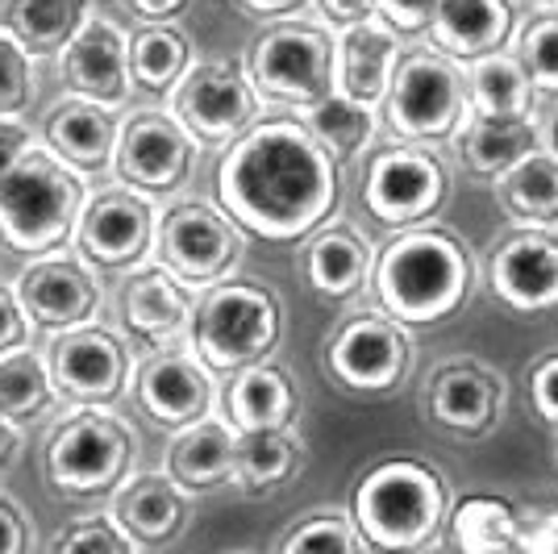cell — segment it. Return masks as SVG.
Masks as SVG:
<instances>
[{
    "mask_svg": "<svg viewBox=\"0 0 558 554\" xmlns=\"http://www.w3.org/2000/svg\"><path fill=\"white\" fill-rule=\"evenodd\" d=\"M342 167L304 130L301 117H271L226 146L217 162V205L263 242H301L338 208Z\"/></svg>",
    "mask_w": 558,
    "mask_h": 554,
    "instance_id": "obj_1",
    "label": "cell"
},
{
    "mask_svg": "<svg viewBox=\"0 0 558 554\" xmlns=\"http://www.w3.org/2000/svg\"><path fill=\"white\" fill-rule=\"evenodd\" d=\"M480 284V263L463 233L442 221H425L413 230H396L384 251L375 254L372 292L379 313H388L409 329L438 325L463 313Z\"/></svg>",
    "mask_w": 558,
    "mask_h": 554,
    "instance_id": "obj_2",
    "label": "cell"
},
{
    "mask_svg": "<svg viewBox=\"0 0 558 554\" xmlns=\"http://www.w3.org/2000/svg\"><path fill=\"white\" fill-rule=\"evenodd\" d=\"M450 487L425 459H384L354 484L350 517L363 542L384 554H413L434 546L450 521Z\"/></svg>",
    "mask_w": 558,
    "mask_h": 554,
    "instance_id": "obj_3",
    "label": "cell"
},
{
    "mask_svg": "<svg viewBox=\"0 0 558 554\" xmlns=\"http://www.w3.org/2000/svg\"><path fill=\"white\" fill-rule=\"evenodd\" d=\"M93 201L84 171L63 162L47 142L0 167V242L17 254H54L80 230Z\"/></svg>",
    "mask_w": 558,
    "mask_h": 554,
    "instance_id": "obj_4",
    "label": "cell"
},
{
    "mask_svg": "<svg viewBox=\"0 0 558 554\" xmlns=\"http://www.w3.org/2000/svg\"><path fill=\"white\" fill-rule=\"evenodd\" d=\"M283 334V304L267 284L226 279L196 297L192 313V354L217 375L267 363Z\"/></svg>",
    "mask_w": 558,
    "mask_h": 554,
    "instance_id": "obj_5",
    "label": "cell"
},
{
    "mask_svg": "<svg viewBox=\"0 0 558 554\" xmlns=\"http://www.w3.org/2000/svg\"><path fill=\"white\" fill-rule=\"evenodd\" d=\"M466 121H471L466 63L434 47L404 50L392 93L384 100V125L396 134V142L434 146V142L459 138Z\"/></svg>",
    "mask_w": 558,
    "mask_h": 554,
    "instance_id": "obj_6",
    "label": "cell"
},
{
    "mask_svg": "<svg viewBox=\"0 0 558 554\" xmlns=\"http://www.w3.org/2000/svg\"><path fill=\"white\" fill-rule=\"evenodd\" d=\"M333 55L338 34H329V25L283 17L255 38L246 71L263 100L308 109L333 96Z\"/></svg>",
    "mask_w": 558,
    "mask_h": 554,
    "instance_id": "obj_7",
    "label": "cell"
},
{
    "mask_svg": "<svg viewBox=\"0 0 558 554\" xmlns=\"http://www.w3.org/2000/svg\"><path fill=\"white\" fill-rule=\"evenodd\" d=\"M450 192V167L434 146L421 142H388L367 155L359 196L363 208L388 230H413L438 217Z\"/></svg>",
    "mask_w": 558,
    "mask_h": 554,
    "instance_id": "obj_8",
    "label": "cell"
},
{
    "mask_svg": "<svg viewBox=\"0 0 558 554\" xmlns=\"http://www.w3.org/2000/svg\"><path fill=\"white\" fill-rule=\"evenodd\" d=\"M134 462V434L125 421L96 409H80L59 421L43 446V475L63 496H105L117 492Z\"/></svg>",
    "mask_w": 558,
    "mask_h": 554,
    "instance_id": "obj_9",
    "label": "cell"
},
{
    "mask_svg": "<svg viewBox=\"0 0 558 554\" xmlns=\"http://www.w3.org/2000/svg\"><path fill=\"white\" fill-rule=\"evenodd\" d=\"M417 359L413 329L388 313H359L326 342L329 375L354 396H392Z\"/></svg>",
    "mask_w": 558,
    "mask_h": 554,
    "instance_id": "obj_10",
    "label": "cell"
},
{
    "mask_svg": "<svg viewBox=\"0 0 558 554\" xmlns=\"http://www.w3.org/2000/svg\"><path fill=\"white\" fill-rule=\"evenodd\" d=\"M159 263L184 284H226L242 263L246 230L221 205L180 201L159 217Z\"/></svg>",
    "mask_w": 558,
    "mask_h": 554,
    "instance_id": "obj_11",
    "label": "cell"
},
{
    "mask_svg": "<svg viewBox=\"0 0 558 554\" xmlns=\"http://www.w3.org/2000/svg\"><path fill=\"white\" fill-rule=\"evenodd\" d=\"M175 117L184 130L205 146H230L251 125H258V96L251 71L238 59H217L187 71V80L175 88Z\"/></svg>",
    "mask_w": 558,
    "mask_h": 554,
    "instance_id": "obj_12",
    "label": "cell"
},
{
    "mask_svg": "<svg viewBox=\"0 0 558 554\" xmlns=\"http://www.w3.org/2000/svg\"><path fill=\"white\" fill-rule=\"evenodd\" d=\"M201 142L184 130L180 117L163 109H142L121 125L117 142V176L142 196H171L192 180Z\"/></svg>",
    "mask_w": 558,
    "mask_h": 554,
    "instance_id": "obj_13",
    "label": "cell"
},
{
    "mask_svg": "<svg viewBox=\"0 0 558 554\" xmlns=\"http://www.w3.org/2000/svg\"><path fill=\"white\" fill-rule=\"evenodd\" d=\"M80 254L105 267V272H130L146 263L150 246L159 242V217L150 196H142L134 188H100L80 217L75 230Z\"/></svg>",
    "mask_w": 558,
    "mask_h": 554,
    "instance_id": "obj_14",
    "label": "cell"
},
{
    "mask_svg": "<svg viewBox=\"0 0 558 554\" xmlns=\"http://www.w3.org/2000/svg\"><path fill=\"white\" fill-rule=\"evenodd\" d=\"M505 375L475 354H459L434 368L425 388V413L454 438H488L505 417Z\"/></svg>",
    "mask_w": 558,
    "mask_h": 554,
    "instance_id": "obj_15",
    "label": "cell"
},
{
    "mask_svg": "<svg viewBox=\"0 0 558 554\" xmlns=\"http://www.w3.org/2000/svg\"><path fill=\"white\" fill-rule=\"evenodd\" d=\"M50 380L59 396L80 405H105L117 400L130 384V350L105 325H80L54 334L47 354Z\"/></svg>",
    "mask_w": 558,
    "mask_h": 554,
    "instance_id": "obj_16",
    "label": "cell"
},
{
    "mask_svg": "<svg viewBox=\"0 0 558 554\" xmlns=\"http://www.w3.org/2000/svg\"><path fill=\"white\" fill-rule=\"evenodd\" d=\"M488 288L492 297L521 313L542 317L558 309V230H517L492 251L488 258Z\"/></svg>",
    "mask_w": 558,
    "mask_h": 554,
    "instance_id": "obj_17",
    "label": "cell"
},
{
    "mask_svg": "<svg viewBox=\"0 0 558 554\" xmlns=\"http://www.w3.org/2000/svg\"><path fill=\"white\" fill-rule=\"evenodd\" d=\"M138 409L163 430H187L213 413V380L209 368L184 350L150 354L134 375Z\"/></svg>",
    "mask_w": 558,
    "mask_h": 554,
    "instance_id": "obj_18",
    "label": "cell"
},
{
    "mask_svg": "<svg viewBox=\"0 0 558 554\" xmlns=\"http://www.w3.org/2000/svg\"><path fill=\"white\" fill-rule=\"evenodd\" d=\"M17 297H22L29 322L59 329V334L88 325L100 309V288H96L93 272L68 254H47V258L29 263L17 279Z\"/></svg>",
    "mask_w": 558,
    "mask_h": 554,
    "instance_id": "obj_19",
    "label": "cell"
},
{
    "mask_svg": "<svg viewBox=\"0 0 558 554\" xmlns=\"http://www.w3.org/2000/svg\"><path fill=\"white\" fill-rule=\"evenodd\" d=\"M196 301L187 292L184 279H175L163 263L159 267H142L121 284L117 292V325L150 347L175 342L180 334L192 329Z\"/></svg>",
    "mask_w": 558,
    "mask_h": 554,
    "instance_id": "obj_20",
    "label": "cell"
},
{
    "mask_svg": "<svg viewBox=\"0 0 558 554\" xmlns=\"http://www.w3.org/2000/svg\"><path fill=\"white\" fill-rule=\"evenodd\" d=\"M63 63V80L75 96L96 100V105H121L134 75H130V38L105 17H93L75 38L68 43V50L59 55Z\"/></svg>",
    "mask_w": 558,
    "mask_h": 554,
    "instance_id": "obj_21",
    "label": "cell"
},
{
    "mask_svg": "<svg viewBox=\"0 0 558 554\" xmlns=\"http://www.w3.org/2000/svg\"><path fill=\"white\" fill-rule=\"evenodd\" d=\"M400 59H404V50H400V34H396L384 17L338 29L333 93L384 109V100H388V93H392V80H396Z\"/></svg>",
    "mask_w": 558,
    "mask_h": 554,
    "instance_id": "obj_22",
    "label": "cell"
},
{
    "mask_svg": "<svg viewBox=\"0 0 558 554\" xmlns=\"http://www.w3.org/2000/svg\"><path fill=\"white\" fill-rule=\"evenodd\" d=\"M304 284L326 301H354L363 288H372L375 251L350 221H326L304 242L301 254Z\"/></svg>",
    "mask_w": 558,
    "mask_h": 554,
    "instance_id": "obj_23",
    "label": "cell"
},
{
    "mask_svg": "<svg viewBox=\"0 0 558 554\" xmlns=\"http://www.w3.org/2000/svg\"><path fill=\"white\" fill-rule=\"evenodd\" d=\"M517 29V0H442L438 22L429 29V47L459 63H480L509 50Z\"/></svg>",
    "mask_w": 558,
    "mask_h": 554,
    "instance_id": "obj_24",
    "label": "cell"
},
{
    "mask_svg": "<svg viewBox=\"0 0 558 554\" xmlns=\"http://www.w3.org/2000/svg\"><path fill=\"white\" fill-rule=\"evenodd\" d=\"M555 146V134L537 121V117H521V121H492V117H471L463 134L454 138V155L463 162L466 176L475 180H505L517 162L530 155Z\"/></svg>",
    "mask_w": 558,
    "mask_h": 554,
    "instance_id": "obj_25",
    "label": "cell"
},
{
    "mask_svg": "<svg viewBox=\"0 0 558 554\" xmlns=\"http://www.w3.org/2000/svg\"><path fill=\"white\" fill-rule=\"evenodd\" d=\"M113 521L134 546H167L187 526V496L171 475H134L113 492Z\"/></svg>",
    "mask_w": 558,
    "mask_h": 554,
    "instance_id": "obj_26",
    "label": "cell"
},
{
    "mask_svg": "<svg viewBox=\"0 0 558 554\" xmlns=\"http://www.w3.org/2000/svg\"><path fill=\"white\" fill-rule=\"evenodd\" d=\"M47 146L75 171L96 176L117 162V142H121V125L109 105H96L84 96H71L63 105H54L47 117Z\"/></svg>",
    "mask_w": 558,
    "mask_h": 554,
    "instance_id": "obj_27",
    "label": "cell"
},
{
    "mask_svg": "<svg viewBox=\"0 0 558 554\" xmlns=\"http://www.w3.org/2000/svg\"><path fill=\"white\" fill-rule=\"evenodd\" d=\"M221 409L238 434L246 430H292V421L301 413V393L296 380L276 363H255L230 375Z\"/></svg>",
    "mask_w": 558,
    "mask_h": 554,
    "instance_id": "obj_28",
    "label": "cell"
},
{
    "mask_svg": "<svg viewBox=\"0 0 558 554\" xmlns=\"http://www.w3.org/2000/svg\"><path fill=\"white\" fill-rule=\"evenodd\" d=\"M233 462H238V430L221 417L187 425L167 446V475L184 492L233 484Z\"/></svg>",
    "mask_w": 558,
    "mask_h": 554,
    "instance_id": "obj_29",
    "label": "cell"
},
{
    "mask_svg": "<svg viewBox=\"0 0 558 554\" xmlns=\"http://www.w3.org/2000/svg\"><path fill=\"white\" fill-rule=\"evenodd\" d=\"M446 533L459 554H521V508L492 492H471L450 505Z\"/></svg>",
    "mask_w": 558,
    "mask_h": 554,
    "instance_id": "obj_30",
    "label": "cell"
},
{
    "mask_svg": "<svg viewBox=\"0 0 558 554\" xmlns=\"http://www.w3.org/2000/svg\"><path fill=\"white\" fill-rule=\"evenodd\" d=\"M93 17V0H0V29L29 55H63Z\"/></svg>",
    "mask_w": 558,
    "mask_h": 554,
    "instance_id": "obj_31",
    "label": "cell"
},
{
    "mask_svg": "<svg viewBox=\"0 0 558 554\" xmlns=\"http://www.w3.org/2000/svg\"><path fill=\"white\" fill-rule=\"evenodd\" d=\"M496 201L512 226L558 230V150L546 146L496 180Z\"/></svg>",
    "mask_w": 558,
    "mask_h": 554,
    "instance_id": "obj_32",
    "label": "cell"
},
{
    "mask_svg": "<svg viewBox=\"0 0 558 554\" xmlns=\"http://www.w3.org/2000/svg\"><path fill=\"white\" fill-rule=\"evenodd\" d=\"M304 467V442L296 430H246L238 434V462L233 484L246 496H271L292 484Z\"/></svg>",
    "mask_w": 558,
    "mask_h": 554,
    "instance_id": "obj_33",
    "label": "cell"
},
{
    "mask_svg": "<svg viewBox=\"0 0 558 554\" xmlns=\"http://www.w3.org/2000/svg\"><path fill=\"white\" fill-rule=\"evenodd\" d=\"M466 84H471V117L521 121V117H534L537 109L534 80L512 50L488 55L480 63H466Z\"/></svg>",
    "mask_w": 558,
    "mask_h": 554,
    "instance_id": "obj_34",
    "label": "cell"
},
{
    "mask_svg": "<svg viewBox=\"0 0 558 554\" xmlns=\"http://www.w3.org/2000/svg\"><path fill=\"white\" fill-rule=\"evenodd\" d=\"M379 117L384 113H379L375 105L350 100V96H342V93H333V96H326V100L301 109L304 130L326 146L329 159L338 162V167L359 162L367 155V146H372L375 134H379Z\"/></svg>",
    "mask_w": 558,
    "mask_h": 554,
    "instance_id": "obj_35",
    "label": "cell"
},
{
    "mask_svg": "<svg viewBox=\"0 0 558 554\" xmlns=\"http://www.w3.org/2000/svg\"><path fill=\"white\" fill-rule=\"evenodd\" d=\"M192 71V43L175 25H142L130 38V75L142 93H175Z\"/></svg>",
    "mask_w": 558,
    "mask_h": 554,
    "instance_id": "obj_36",
    "label": "cell"
},
{
    "mask_svg": "<svg viewBox=\"0 0 558 554\" xmlns=\"http://www.w3.org/2000/svg\"><path fill=\"white\" fill-rule=\"evenodd\" d=\"M54 400H59V388L50 380V368L34 350L0 354V417L29 425L43 413H50Z\"/></svg>",
    "mask_w": 558,
    "mask_h": 554,
    "instance_id": "obj_37",
    "label": "cell"
},
{
    "mask_svg": "<svg viewBox=\"0 0 558 554\" xmlns=\"http://www.w3.org/2000/svg\"><path fill=\"white\" fill-rule=\"evenodd\" d=\"M276 554H367V542L347 513H313L283 533Z\"/></svg>",
    "mask_w": 558,
    "mask_h": 554,
    "instance_id": "obj_38",
    "label": "cell"
},
{
    "mask_svg": "<svg viewBox=\"0 0 558 554\" xmlns=\"http://www.w3.org/2000/svg\"><path fill=\"white\" fill-rule=\"evenodd\" d=\"M512 55L530 71L537 96H558V13H537L517 29Z\"/></svg>",
    "mask_w": 558,
    "mask_h": 554,
    "instance_id": "obj_39",
    "label": "cell"
},
{
    "mask_svg": "<svg viewBox=\"0 0 558 554\" xmlns=\"http://www.w3.org/2000/svg\"><path fill=\"white\" fill-rule=\"evenodd\" d=\"M54 554H134V542L113 521V513H93L59 533Z\"/></svg>",
    "mask_w": 558,
    "mask_h": 554,
    "instance_id": "obj_40",
    "label": "cell"
},
{
    "mask_svg": "<svg viewBox=\"0 0 558 554\" xmlns=\"http://www.w3.org/2000/svg\"><path fill=\"white\" fill-rule=\"evenodd\" d=\"M34 96V63L29 50L0 29V117H17Z\"/></svg>",
    "mask_w": 558,
    "mask_h": 554,
    "instance_id": "obj_41",
    "label": "cell"
},
{
    "mask_svg": "<svg viewBox=\"0 0 558 554\" xmlns=\"http://www.w3.org/2000/svg\"><path fill=\"white\" fill-rule=\"evenodd\" d=\"M438 9L442 0H379V17L396 34H429L438 22Z\"/></svg>",
    "mask_w": 558,
    "mask_h": 554,
    "instance_id": "obj_42",
    "label": "cell"
},
{
    "mask_svg": "<svg viewBox=\"0 0 558 554\" xmlns=\"http://www.w3.org/2000/svg\"><path fill=\"white\" fill-rule=\"evenodd\" d=\"M530 400H534V413L558 430V350L555 354H542L530 371Z\"/></svg>",
    "mask_w": 558,
    "mask_h": 554,
    "instance_id": "obj_43",
    "label": "cell"
},
{
    "mask_svg": "<svg viewBox=\"0 0 558 554\" xmlns=\"http://www.w3.org/2000/svg\"><path fill=\"white\" fill-rule=\"evenodd\" d=\"M521 554H558V505L521 508Z\"/></svg>",
    "mask_w": 558,
    "mask_h": 554,
    "instance_id": "obj_44",
    "label": "cell"
},
{
    "mask_svg": "<svg viewBox=\"0 0 558 554\" xmlns=\"http://www.w3.org/2000/svg\"><path fill=\"white\" fill-rule=\"evenodd\" d=\"M29 313H25L22 297L0 284V354H13V350H25L29 342Z\"/></svg>",
    "mask_w": 558,
    "mask_h": 554,
    "instance_id": "obj_45",
    "label": "cell"
},
{
    "mask_svg": "<svg viewBox=\"0 0 558 554\" xmlns=\"http://www.w3.org/2000/svg\"><path fill=\"white\" fill-rule=\"evenodd\" d=\"M29 542L34 533H29V517L22 513V505L0 496V554H29Z\"/></svg>",
    "mask_w": 558,
    "mask_h": 554,
    "instance_id": "obj_46",
    "label": "cell"
},
{
    "mask_svg": "<svg viewBox=\"0 0 558 554\" xmlns=\"http://www.w3.org/2000/svg\"><path fill=\"white\" fill-rule=\"evenodd\" d=\"M317 9H322L326 25H338V29L379 17V0H317Z\"/></svg>",
    "mask_w": 558,
    "mask_h": 554,
    "instance_id": "obj_47",
    "label": "cell"
},
{
    "mask_svg": "<svg viewBox=\"0 0 558 554\" xmlns=\"http://www.w3.org/2000/svg\"><path fill=\"white\" fill-rule=\"evenodd\" d=\"M38 142H34V130L17 121V117H0V167H9V162H17L25 150H34Z\"/></svg>",
    "mask_w": 558,
    "mask_h": 554,
    "instance_id": "obj_48",
    "label": "cell"
},
{
    "mask_svg": "<svg viewBox=\"0 0 558 554\" xmlns=\"http://www.w3.org/2000/svg\"><path fill=\"white\" fill-rule=\"evenodd\" d=\"M125 9L142 17V25H167L187 9V0H125Z\"/></svg>",
    "mask_w": 558,
    "mask_h": 554,
    "instance_id": "obj_49",
    "label": "cell"
},
{
    "mask_svg": "<svg viewBox=\"0 0 558 554\" xmlns=\"http://www.w3.org/2000/svg\"><path fill=\"white\" fill-rule=\"evenodd\" d=\"M238 9H246V13H255V17H271V22H283V17H292L296 9H304L308 0H233Z\"/></svg>",
    "mask_w": 558,
    "mask_h": 554,
    "instance_id": "obj_50",
    "label": "cell"
},
{
    "mask_svg": "<svg viewBox=\"0 0 558 554\" xmlns=\"http://www.w3.org/2000/svg\"><path fill=\"white\" fill-rule=\"evenodd\" d=\"M17 450H22V425L9 421V417H0V471L17 459Z\"/></svg>",
    "mask_w": 558,
    "mask_h": 554,
    "instance_id": "obj_51",
    "label": "cell"
},
{
    "mask_svg": "<svg viewBox=\"0 0 558 554\" xmlns=\"http://www.w3.org/2000/svg\"><path fill=\"white\" fill-rule=\"evenodd\" d=\"M413 554H459L454 546H425V551H413Z\"/></svg>",
    "mask_w": 558,
    "mask_h": 554,
    "instance_id": "obj_52",
    "label": "cell"
},
{
    "mask_svg": "<svg viewBox=\"0 0 558 554\" xmlns=\"http://www.w3.org/2000/svg\"><path fill=\"white\" fill-rule=\"evenodd\" d=\"M555 150H558V125H555Z\"/></svg>",
    "mask_w": 558,
    "mask_h": 554,
    "instance_id": "obj_53",
    "label": "cell"
},
{
    "mask_svg": "<svg viewBox=\"0 0 558 554\" xmlns=\"http://www.w3.org/2000/svg\"><path fill=\"white\" fill-rule=\"evenodd\" d=\"M555 450H558V430H555Z\"/></svg>",
    "mask_w": 558,
    "mask_h": 554,
    "instance_id": "obj_54",
    "label": "cell"
},
{
    "mask_svg": "<svg viewBox=\"0 0 558 554\" xmlns=\"http://www.w3.org/2000/svg\"><path fill=\"white\" fill-rule=\"evenodd\" d=\"M555 13H558V0H555Z\"/></svg>",
    "mask_w": 558,
    "mask_h": 554,
    "instance_id": "obj_55",
    "label": "cell"
},
{
    "mask_svg": "<svg viewBox=\"0 0 558 554\" xmlns=\"http://www.w3.org/2000/svg\"><path fill=\"white\" fill-rule=\"evenodd\" d=\"M550 4H555V0H550Z\"/></svg>",
    "mask_w": 558,
    "mask_h": 554,
    "instance_id": "obj_56",
    "label": "cell"
}]
</instances>
